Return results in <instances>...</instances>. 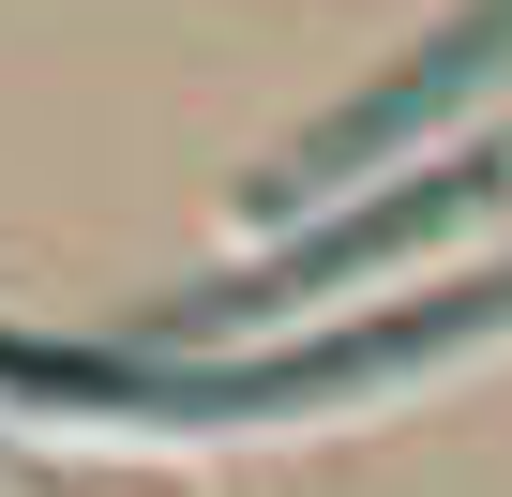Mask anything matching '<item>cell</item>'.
<instances>
[{"label": "cell", "mask_w": 512, "mask_h": 497, "mask_svg": "<svg viewBox=\"0 0 512 497\" xmlns=\"http://www.w3.org/2000/svg\"><path fill=\"white\" fill-rule=\"evenodd\" d=\"M512 332V257L497 272H467V287H437V302H407V317H362V332H302V347H256V362H121L106 347V392H91V422H136V437H226V422H287V407H347V392H377V377H422V362H467V347H497Z\"/></svg>", "instance_id": "obj_1"}, {"label": "cell", "mask_w": 512, "mask_h": 497, "mask_svg": "<svg viewBox=\"0 0 512 497\" xmlns=\"http://www.w3.org/2000/svg\"><path fill=\"white\" fill-rule=\"evenodd\" d=\"M497 196H512V136H482V151H452V166H407V181H377L347 226H302V241H272V257H241L226 287L166 302L151 332H166V347H196V332H241V317H287V302H317V287H362V272L422 257V241L482 226Z\"/></svg>", "instance_id": "obj_2"}, {"label": "cell", "mask_w": 512, "mask_h": 497, "mask_svg": "<svg viewBox=\"0 0 512 497\" xmlns=\"http://www.w3.org/2000/svg\"><path fill=\"white\" fill-rule=\"evenodd\" d=\"M497 61H512V0H467L437 46H407L392 76H362V91H347V106L272 166V181H256V211H302V196H332V181H392L437 121H467V106H482V76H497Z\"/></svg>", "instance_id": "obj_3"}, {"label": "cell", "mask_w": 512, "mask_h": 497, "mask_svg": "<svg viewBox=\"0 0 512 497\" xmlns=\"http://www.w3.org/2000/svg\"><path fill=\"white\" fill-rule=\"evenodd\" d=\"M91 392H106V347H46V332H0V407H61V422H91Z\"/></svg>", "instance_id": "obj_4"}]
</instances>
